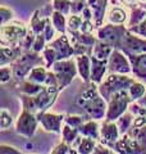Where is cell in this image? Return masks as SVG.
<instances>
[{
    "mask_svg": "<svg viewBox=\"0 0 146 154\" xmlns=\"http://www.w3.org/2000/svg\"><path fill=\"white\" fill-rule=\"evenodd\" d=\"M96 25L94 21H86V19H84V22H82V26H81V32H85V33H92L95 31Z\"/></svg>",
    "mask_w": 146,
    "mask_h": 154,
    "instance_id": "obj_48",
    "label": "cell"
},
{
    "mask_svg": "<svg viewBox=\"0 0 146 154\" xmlns=\"http://www.w3.org/2000/svg\"><path fill=\"white\" fill-rule=\"evenodd\" d=\"M100 126L99 121L96 119H86L80 126V134L82 136H86V137H91L94 140H100Z\"/></svg>",
    "mask_w": 146,
    "mask_h": 154,
    "instance_id": "obj_21",
    "label": "cell"
},
{
    "mask_svg": "<svg viewBox=\"0 0 146 154\" xmlns=\"http://www.w3.org/2000/svg\"><path fill=\"white\" fill-rule=\"evenodd\" d=\"M37 66H45L42 54L33 50H24L22 55L11 64L13 69V84L17 85L18 82L26 80L28 73Z\"/></svg>",
    "mask_w": 146,
    "mask_h": 154,
    "instance_id": "obj_3",
    "label": "cell"
},
{
    "mask_svg": "<svg viewBox=\"0 0 146 154\" xmlns=\"http://www.w3.org/2000/svg\"><path fill=\"white\" fill-rule=\"evenodd\" d=\"M87 4L94 12V22L99 28L104 25V19L106 16V9L109 5V0H87Z\"/></svg>",
    "mask_w": 146,
    "mask_h": 154,
    "instance_id": "obj_18",
    "label": "cell"
},
{
    "mask_svg": "<svg viewBox=\"0 0 146 154\" xmlns=\"http://www.w3.org/2000/svg\"><path fill=\"white\" fill-rule=\"evenodd\" d=\"M133 103L128 94V90H123L115 93L108 102V109L104 121L115 122L122 114H124L129 109V105Z\"/></svg>",
    "mask_w": 146,
    "mask_h": 154,
    "instance_id": "obj_7",
    "label": "cell"
},
{
    "mask_svg": "<svg viewBox=\"0 0 146 154\" xmlns=\"http://www.w3.org/2000/svg\"><path fill=\"white\" fill-rule=\"evenodd\" d=\"M13 123H14V121H13L11 112H9L7 108L0 109V128H2L3 131H7V130L12 127Z\"/></svg>",
    "mask_w": 146,
    "mask_h": 154,
    "instance_id": "obj_35",
    "label": "cell"
},
{
    "mask_svg": "<svg viewBox=\"0 0 146 154\" xmlns=\"http://www.w3.org/2000/svg\"><path fill=\"white\" fill-rule=\"evenodd\" d=\"M128 110H131V112H132L135 116H142V117L146 118V108L140 107V105L136 103V102H133L132 104L129 105V109Z\"/></svg>",
    "mask_w": 146,
    "mask_h": 154,
    "instance_id": "obj_49",
    "label": "cell"
},
{
    "mask_svg": "<svg viewBox=\"0 0 146 154\" xmlns=\"http://www.w3.org/2000/svg\"><path fill=\"white\" fill-rule=\"evenodd\" d=\"M30 27L23 22L11 21L0 27V45L2 46H17L21 45L24 36L27 35Z\"/></svg>",
    "mask_w": 146,
    "mask_h": 154,
    "instance_id": "obj_5",
    "label": "cell"
},
{
    "mask_svg": "<svg viewBox=\"0 0 146 154\" xmlns=\"http://www.w3.org/2000/svg\"><path fill=\"white\" fill-rule=\"evenodd\" d=\"M13 81V69L12 67H7L4 66L0 68V82L3 85H5L8 82Z\"/></svg>",
    "mask_w": 146,
    "mask_h": 154,
    "instance_id": "obj_42",
    "label": "cell"
},
{
    "mask_svg": "<svg viewBox=\"0 0 146 154\" xmlns=\"http://www.w3.org/2000/svg\"><path fill=\"white\" fill-rule=\"evenodd\" d=\"M122 4H124V5H129V7H135L137 5V3H136V0H119Z\"/></svg>",
    "mask_w": 146,
    "mask_h": 154,
    "instance_id": "obj_53",
    "label": "cell"
},
{
    "mask_svg": "<svg viewBox=\"0 0 146 154\" xmlns=\"http://www.w3.org/2000/svg\"><path fill=\"white\" fill-rule=\"evenodd\" d=\"M145 93H146V85L144 82H141V81H137V80H136L128 89V94L133 102L138 100Z\"/></svg>",
    "mask_w": 146,
    "mask_h": 154,
    "instance_id": "obj_32",
    "label": "cell"
},
{
    "mask_svg": "<svg viewBox=\"0 0 146 154\" xmlns=\"http://www.w3.org/2000/svg\"><path fill=\"white\" fill-rule=\"evenodd\" d=\"M49 76V69L45 66H37L35 67L27 76V80L35 84H40V85H45L46 79Z\"/></svg>",
    "mask_w": 146,
    "mask_h": 154,
    "instance_id": "obj_27",
    "label": "cell"
},
{
    "mask_svg": "<svg viewBox=\"0 0 146 154\" xmlns=\"http://www.w3.org/2000/svg\"><path fill=\"white\" fill-rule=\"evenodd\" d=\"M128 31L127 25H114V23H106L97 28L96 36L99 40L110 44L114 49H119V45L126 32Z\"/></svg>",
    "mask_w": 146,
    "mask_h": 154,
    "instance_id": "obj_8",
    "label": "cell"
},
{
    "mask_svg": "<svg viewBox=\"0 0 146 154\" xmlns=\"http://www.w3.org/2000/svg\"><path fill=\"white\" fill-rule=\"evenodd\" d=\"M36 116H37V119L40 122L41 127L46 132L62 134L65 114H56V113H51L49 110H46V112H38Z\"/></svg>",
    "mask_w": 146,
    "mask_h": 154,
    "instance_id": "obj_12",
    "label": "cell"
},
{
    "mask_svg": "<svg viewBox=\"0 0 146 154\" xmlns=\"http://www.w3.org/2000/svg\"><path fill=\"white\" fill-rule=\"evenodd\" d=\"M82 22H84V18L81 16H75V14H71L67 18V32L68 31H80Z\"/></svg>",
    "mask_w": 146,
    "mask_h": 154,
    "instance_id": "obj_37",
    "label": "cell"
},
{
    "mask_svg": "<svg viewBox=\"0 0 146 154\" xmlns=\"http://www.w3.org/2000/svg\"><path fill=\"white\" fill-rule=\"evenodd\" d=\"M62 141H64L69 145H75V143L77 141V139L81 136L80 134V130L78 128H75V127H71L68 125H63V128H62Z\"/></svg>",
    "mask_w": 146,
    "mask_h": 154,
    "instance_id": "obj_29",
    "label": "cell"
},
{
    "mask_svg": "<svg viewBox=\"0 0 146 154\" xmlns=\"http://www.w3.org/2000/svg\"><path fill=\"white\" fill-rule=\"evenodd\" d=\"M113 150L118 154H146V148L127 132L118 139Z\"/></svg>",
    "mask_w": 146,
    "mask_h": 154,
    "instance_id": "obj_13",
    "label": "cell"
},
{
    "mask_svg": "<svg viewBox=\"0 0 146 154\" xmlns=\"http://www.w3.org/2000/svg\"><path fill=\"white\" fill-rule=\"evenodd\" d=\"M24 50L21 45L17 46H0V67L14 63Z\"/></svg>",
    "mask_w": 146,
    "mask_h": 154,
    "instance_id": "obj_19",
    "label": "cell"
},
{
    "mask_svg": "<svg viewBox=\"0 0 146 154\" xmlns=\"http://www.w3.org/2000/svg\"><path fill=\"white\" fill-rule=\"evenodd\" d=\"M122 136L120 131L115 122H109V121H103L100 126V140L103 145L113 149L115 143L118 141V139Z\"/></svg>",
    "mask_w": 146,
    "mask_h": 154,
    "instance_id": "obj_15",
    "label": "cell"
},
{
    "mask_svg": "<svg viewBox=\"0 0 146 154\" xmlns=\"http://www.w3.org/2000/svg\"><path fill=\"white\" fill-rule=\"evenodd\" d=\"M108 71V60L97 59L96 57L91 55V82L100 85L106 77Z\"/></svg>",
    "mask_w": 146,
    "mask_h": 154,
    "instance_id": "obj_17",
    "label": "cell"
},
{
    "mask_svg": "<svg viewBox=\"0 0 146 154\" xmlns=\"http://www.w3.org/2000/svg\"><path fill=\"white\" fill-rule=\"evenodd\" d=\"M128 30L132 32V33H135V35H138V36H141V37L146 38V18H145L141 23H138L137 26L129 27Z\"/></svg>",
    "mask_w": 146,
    "mask_h": 154,
    "instance_id": "obj_46",
    "label": "cell"
},
{
    "mask_svg": "<svg viewBox=\"0 0 146 154\" xmlns=\"http://www.w3.org/2000/svg\"><path fill=\"white\" fill-rule=\"evenodd\" d=\"M35 38H36V33L32 32L31 30H28L27 35L24 36V38L21 42V46L23 50H32V46H33V42H35Z\"/></svg>",
    "mask_w": 146,
    "mask_h": 154,
    "instance_id": "obj_41",
    "label": "cell"
},
{
    "mask_svg": "<svg viewBox=\"0 0 146 154\" xmlns=\"http://www.w3.org/2000/svg\"><path fill=\"white\" fill-rule=\"evenodd\" d=\"M89 5L87 0H75L72 2V7H71V14L75 16H81V13L84 12V9Z\"/></svg>",
    "mask_w": 146,
    "mask_h": 154,
    "instance_id": "obj_43",
    "label": "cell"
},
{
    "mask_svg": "<svg viewBox=\"0 0 146 154\" xmlns=\"http://www.w3.org/2000/svg\"><path fill=\"white\" fill-rule=\"evenodd\" d=\"M76 104L84 110L87 119H96V121L105 119L108 102L99 93L96 84H86V89L77 96Z\"/></svg>",
    "mask_w": 146,
    "mask_h": 154,
    "instance_id": "obj_1",
    "label": "cell"
},
{
    "mask_svg": "<svg viewBox=\"0 0 146 154\" xmlns=\"http://www.w3.org/2000/svg\"><path fill=\"white\" fill-rule=\"evenodd\" d=\"M51 22L54 25L55 30L59 33H67V16H64L63 13H59L56 11H53L51 13Z\"/></svg>",
    "mask_w": 146,
    "mask_h": 154,
    "instance_id": "obj_31",
    "label": "cell"
},
{
    "mask_svg": "<svg viewBox=\"0 0 146 154\" xmlns=\"http://www.w3.org/2000/svg\"><path fill=\"white\" fill-rule=\"evenodd\" d=\"M133 118H135V114L131 112V110H127V112H126L124 114H122L120 117L115 121L117 126H118L119 131H120V135L126 134L131 127H132V125H133Z\"/></svg>",
    "mask_w": 146,
    "mask_h": 154,
    "instance_id": "obj_30",
    "label": "cell"
},
{
    "mask_svg": "<svg viewBox=\"0 0 146 154\" xmlns=\"http://www.w3.org/2000/svg\"><path fill=\"white\" fill-rule=\"evenodd\" d=\"M14 86L18 89V91L21 94L30 95V96H35V95H37L38 93H41V91L45 89V85L31 82V81H28L27 79L21 81V82H18L17 85H14Z\"/></svg>",
    "mask_w": 146,
    "mask_h": 154,
    "instance_id": "obj_25",
    "label": "cell"
},
{
    "mask_svg": "<svg viewBox=\"0 0 146 154\" xmlns=\"http://www.w3.org/2000/svg\"><path fill=\"white\" fill-rule=\"evenodd\" d=\"M106 18H108L109 23H114V25H127L129 14L124 11L122 7L114 5L113 8H110L108 13H106Z\"/></svg>",
    "mask_w": 146,
    "mask_h": 154,
    "instance_id": "obj_22",
    "label": "cell"
},
{
    "mask_svg": "<svg viewBox=\"0 0 146 154\" xmlns=\"http://www.w3.org/2000/svg\"><path fill=\"white\" fill-rule=\"evenodd\" d=\"M47 44L55 50L58 60H64L75 57V49H73L68 33H60V36L55 37L54 40L47 42Z\"/></svg>",
    "mask_w": 146,
    "mask_h": 154,
    "instance_id": "obj_14",
    "label": "cell"
},
{
    "mask_svg": "<svg viewBox=\"0 0 146 154\" xmlns=\"http://www.w3.org/2000/svg\"><path fill=\"white\" fill-rule=\"evenodd\" d=\"M136 81L135 77H131L129 75H119V73H108L104 81L100 85H97L99 93L101 96L109 102V99L115 93L123 90H128L129 86Z\"/></svg>",
    "mask_w": 146,
    "mask_h": 154,
    "instance_id": "obj_4",
    "label": "cell"
},
{
    "mask_svg": "<svg viewBox=\"0 0 146 154\" xmlns=\"http://www.w3.org/2000/svg\"><path fill=\"white\" fill-rule=\"evenodd\" d=\"M13 11L7 7H0V22L3 25H7L11 21H13Z\"/></svg>",
    "mask_w": 146,
    "mask_h": 154,
    "instance_id": "obj_44",
    "label": "cell"
},
{
    "mask_svg": "<svg viewBox=\"0 0 146 154\" xmlns=\"http://www.w3.org/2000/svg\"><path fill=\"white\" fill-rule=\"evenodd\" d=\"M86 117L84 116H77V114H67L65 118H64V123L68 125L71 127H75V128H80V126L82 123L86 121Z\"/></svg>",
    "mask_w": 146,
    "mask_h": 154,
    "instance_id": "obj_39",
    "label": "cell"
},
{
    "mask_svg": "<svg viewBox=\"0 0 146 154\" xmlns=\"http://www.w3.org/2000/svg\"><path fill=\"white\" fill-rule=\"evenodd\" d=\"M132 75L137 81H141L146 85V53L142 54H131L128 55Z\"/></svg>",
    "mask_w": 146,
    "mask_h": 154,
    "instance_id": "obj_16",
    "label": "cell"
},
{
    "mask_svg": "<svg viewBox=\"0 0 146 154\" xmlns=\"http://www.w3.org/2000/svg\"><path fill=\"white\" fill-rule=\"evenodd\" d=\"M59 93L60 89L56 86H45V89L37 95L30 96L21 94L19 99L22 102L23 109H27L37 114L38 112H46V110H49V108H51L56 102Z\"/></svg>",
    "mask_w": 146,
    "mask_h": 154,
    "instance_id": "obj_2",
    "label": "cell"
},
{
    "mask_svg": "<svg viewBox=\"0 0 146 154\" xmlns=\"http://www.w3.org/2000/svg\"><path fill=\"white\" fill-rule=\"evenodd\" d=\"M136 3H137V5L146 9V0H136Z\"/></svg>",
    "mask_w": 146,
    "mask_h": 154,
    "instance_id": "obj_54",
    "label": "cell"
},
{
    "mask_svg": "<svg viewBox=\"0 0 146 154\" xmlns=\"http://www.w3.org/2000/svg\"><path fill=\"white\" fill-rule=\"evenodd\" d=\"M136 103H137L140 107H142V108H146V93L141 96V98L138 100H136Z\"/></svg>",
    "mask_w": 146,
    "mask_h": 154,
    "instance_id": "obj_52",
    "label": "cell"
},
{
    "mask_svg": "<svg viewBox=\"0 0 146 154\" xmlns=\"http://www.w3.org/2000/svg\"><path fill=\"white\" fill-rule=\"evenodd\" d=\"M81 17L86 19V21H94V12H92V9L90 5H87L85 9H84V12L81 13Z\"/></svg>",
    "mask_w": 146,
    "mask_h": 154,
    "instance_id": "obj_51",
    "label": "cell"
},
{
    "mask_svg": "<svg viewBox=\"0 0 146 154\" xmlns=\"http://www.w3.org/2000/svg\"><path fill=\"white\" fill-rule=\"evenodd\" d=\"M46 45H47V41H46L45 35H44V33H40V35H36L35 42H33V46H32V50L41 54V53L44 51V49L46 48Z\"/></svg>",
    "mask_w": 146,
    "mask_h": 154,
    "instance_id": "obj_40",
    "label": "cell"
},
{
    "mask_svg": "<svg viewBox=\"0 0 146 154\" xmlns=\"http://www.w3.org/2000/svg\"><path fill=\"white\" fill-rule=\"evenodd\" d=\"M71 2H75V0H71Z\"/></svg>",
    "mask_w": 146,
    "mask_h": 154,
    "instance_id": "obj_56",
    "label": "cell"
},
{
    "mask_svg": "<svg viewBox=\"0 0 146 154\" xmlns=\"http://www.w3.org/2000/svg\"><path fill=\"white\" fill-rule=\"evenodd\" d=\"M91 154H114V150L113 149H110L108 146L103 145L101 143H97L96 148L94 149V152H92Z\"/></svg>",
    "mask_w": 146,
    "mask_h": 154,
    "instance_id": "obj_50",
    "label": "cell"
},
{
    "mask_svg": "<svg viewBox=\"0 0 146 154\" xmlns=\"http://www.w3.org/2000/svg\"><path fill=\"white\" fill-rule=\"evenodd\" d=\"M75 58L77 63V69H78V76L85 84L91 82V55L82 54Z\"/></svg>",
    "mask_w": 146,
    "mask_h": 154,
    "instance_id": "obj_20",
    "label": "cell"
},
{
    "mask_svg": "<svg viewBox=\"0 0 146 154\" xmlns=\"http://www.w3.org/2000/svg\"><path fill=\"white\" fill-rule=\"evenodd\" d=\"M119 50L123 51L126 55L146 53V38L135 35L128 30L119 45Z\"/></svg>",
    "mask_w": 146,
    "mask_h": 154,
    "instance_id": "obj_11",
    "label": "cell"
},
{
    "mask_svg": "<svg viewBox=\"0 0 146 154\" xmlns=\"http://www.w3.org/2000/svg\"><path fill=\"white\" fill-rule=\"evenodd\" d=\"M114 154H118V153H115V152H114Z\"/></svg>",
    "mask_w": 146,
    "mask_h": 154,
    "instance_id": "obj_55",
    "label": "cell"
},
{
    "mask_svg": "<svg viewBox=\"0 0 146 154\" xmlns=\"http://www.w3.org/2000/svg\"><path fill=\"white\" fill-rule=\"evenodd\" d=\"M146 18V9L140 7V5H135L131 9V13H129V18H128V22H127V27H133V26H137L138 23H141Z\"/></svg>",
    "mask_w": 146,
    "mask_h": 154,
    "instance_id": "obj_28",
    "label": "cell"
},
{
    "mask_svg": "<svg viewBox=\"0 0 146 154\" xmlns=\"http://www.w3.org/2000/svg\"><path fill=\"white\" fill-rule=\"evenodd\" d=\"M41 54H42V57H44V60H45V67H46L47 69H51L53 64H54L55 62L58 60L55 50L53 49V48L47 44V45H46V48L44 49V51L41 53Z\"/></svg>",
    "mask_w": 146,
    "mask_h": 154,
    "instance_id": "obj_34",
    "label": "cell"
},
{
    "mask_svg": "<svg viewBox=\"0 0 146 154\" xmlns=\"http://www.w3.org/2000/svg\"><path fill=\"white\" fill-rule=\"evenodd\" d=\"M51 71L54 72L56 76L58 84H59L60 91L68 88L75 80V77L78 75V69H77L76 58H69V59L64 60H56L51 67Z\"/></svg>",
    "mask_w": 146,
    "mask_h": 154,
    "instance_id": "obj_6",
    "label": "cell"
},
{
    "mask_svg": "<svg viewBox=\"0 0 146 154\" xmlns=\"http://www.w3.org/2000/svg\"><path fill=\"white\" fill-rule=\"evenodd\" d=\"M53 9L59 13H63L64 16H71V0H53Z\"/></svg>",
    "mask_w": 146,
    "mask_h": 154,
    "instance_id": "obj_36",
    "label": "cell"
},
{
    "mask_svg": "<svg viewBox=\"0 0 146 154\" xmlns=\"http://www.w3.org/2000/svg\"><path fill=\"white\" fill-rule=\"evenodd\" d=\"M0 154H23L19 149L8 144H0Z\"/></svg>",
    "mask_w": 146,
    "mask_h": 154,
    "instance_id": "obj_47",
    "label": "cell"
},
{
    "mask_svg": "<svg viewBox=\"0 0 146 154\" xmlns=\"http://www.w3.org/2000/svg\"><path fill=\"white\" fill-rule=\"evenodd\" d=\"M50 154H78L76 150V148H73L69 144H67L64 141H60L58 145L54 146V149L51 150Z\"/></svg>",
    "mask_w": 146,
    "mask_h": 154,
    "instance_id": "obj_38",
    "label": "cell"
},
{
    "mask_svg": "<svg viewBox=\"0 0 146 154\" xmlns=\"http://www.w3.org/2000/svg\"><path fill=\"white\" fill-rule=\"evenodd\" d=\"M108 71L109 73L129 75L132 73V67L128 55H126L119 49H114L108 59Z\"/></svg>",
    "mask_w": 146,
    "mask_h": 154,
    "instance_id": "obj_10",
    "label": "cell"
},
{
    "mask_svg": "<svg viewBox=\"0 0 146 154\" xmlns=\"http://www.w3.org/2000/svg\"><path fill=\"white\" fill-rule=\"evenodd\" d=\"M127 134H129L131 136L135 137L144 148H146V125H144V126H141V127L132 126L127 131Z\"/></svg>",
    "mask_w": 146,
    "mask_h": 154,
    "instance_id": "obj_33",
    "label": "cell"
},
{
    "mask_svg": "<svg viewBox=\"0 0 146 154\" xmlns=\"http://www.w3.org/2000/svg\"><path fill=\"white\" fill-rule=\"evenodd\" d=\"M55 32H58V31L55 30L54 25H53L51 18H49V21H47L46 26H45V30H44V32H42L44 35H45L46 41H47V42H50V41H53V40L55 38Z\"/></svg>",
    "mask_w": 146,
    "mask_h": 154,
    "instance_id": "obj_45",
    "label": "cell"
},
{
    "mask_svg": "<svg viewBox=\"0 0 146 154\" xmlns=\"http://www.w3.org/2000/svg\"><path fill=\"white\" fill-rule=\"evenodd\" d=\"M38 125H40V122L37 119L36 113H32L27 109H22V112L19 113L16 121V125H14V128H16V132L18 135L31 139L36 134Z\"/></svg>",
    "mask_w": 146,
    "mask_h": 154,
    "instance_id": "obj_9",
    "label": "cell"
},
{
    "mask_svg": "<svg viewBox=\"0 0 146 154\" xmlns=\"http://www.w3.org/2000/svg\"><path fill=\"white\" fill-rule=\"evenodd\" d=\"M50 17H46V16H42L41 14V11H35L32 14V17L30 19V30L32 32H35L36 35H40V33L44 32L45 30V26L49 21Z\"/></svg>",
    "mask_w": 146,
    "mask_h": 154,
    "instance_id": "obj_23",
    "label": "cell"
},
{
    "mask_svg": "<svg viewBox=\"0 0 146 154\" xmlns=\"http://www.w3.org/2000/svg\"><path fill=\"white\" fill-rule=\"evenodd\" d=\"M97 140H94L91 137H86V136H81L77 139V141L75 143L73 148H76V150L78 154H91L94 152V149L97 145Z\"/></svg>",
    "mask_w": 146,
    "mask_h": 154,
    "instance_id": "obj_24",
    "label": "cell"
},
{
    "mask_svg": "<svg viewBox=\"0 0 146 154\" xmlns=\"http://www.w3.org/2000/svg\"><path fill=\"white\" fill-rule=\"evenodd\" d=\"M113 50H114V48L111 46L110 44H108V42H105V41H101V40L97 38L95 46L92 48V54L91 55L96 57L97 59L108 60L110 54L113 53Z\"/></svg>",
    "mask_w": 146,
    "mask_h": 154,
    "instance_id": "obj_26",
    "label": "cell"
}]
</instances>
